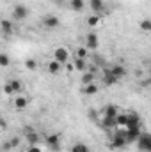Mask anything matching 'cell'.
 Returning <instances> with one entry per match:
<instances>
[{"label":"cell","instance_id":"obj_1","mask_svg":"<svg viewBox=\"0 0 151 152\" xmlns=\"http://www.w3.org/2000/svg\"><path fill=\"white\" fill-rule=\"evenodd\" d=\"M52 60H55L61 66H64V64L71 62V53H70V50L66 46H57L53 50V53H52Z\"/></svg>","mask_w":151,"mask_h":152},{"label":"cell","instance_id":"obj_2","mask_svg":"<svg viewBox=\"0 0 151 152\" xmlns=\"http://www.w3.org/2000/svg\"><path fill=\"white\" fill-rule=\"evenodd\" d=\"M126 129H117L112 136V142H110V149H124L128 145V140H126V134H124Z\"/></svg>","mask_w":151,"mask_h":152},{"label":"cell","instance_id":"obj_3","mask_svg":"<svg viewBox=\"0 0 151 152\" xmlns=\"http://www.w3.org/2000/svg\"><path fill=\"white\" fill-rule=\"evenodd\" d=\"M44 143H46L48 151H52V152H61V149H62V145H61V134H57V133L48 134L44 138Z\"/></svg>","mask_w":151,"mask_h":152},{"label":"cell","instance_id":"obj_4","mask_svg":"<svg viewBox=\"0 0 151 152\" xmlns=\"http://www.w3.org/2000/svg\"><path fill=\"white\" fill-rule=\"evenodd\" d=\"M29 14H30V11H29V7L23 5V4H16L14 9H13V20H14V21H23V20L29 18Z\"/></svg>","mask_w":151,"mask_h":152},{"label":"cell","instance_id":"obj_5","mask_svg":"<svg viewBox=\"0 0 151 152\" xmlns=\"http://www.w3.org/2000/svg\"><path fill=\"white\" fill-rule=\"evenodd\" d=\"M135 142H137V147H139L141 152H151V134L150 133H144L142 131Z\"/></svg>","mask_w":151,"mask_h":152},{"label":"cell","instance_id":"obj_6","mask_svg":"<svg viewBox=\"0 0 151 152\" xmlns=\"http://www.w3.org/2000/svg\"><path fill=\"white\" fill-rule=\"evenodd\" d=\"M43 25H44L46 28H57V27L61 25V20H59V16H55V14H46V16L43 18Z\"/></svg>","mask_w":151,"mask_h":152},{"label":"cell","instance_id":"obj_7","mask_svg":"<svg viewBox=\"0 0 151 152\" xmlns=\"http://www.w3.org/2000/svg\"><path fill=\"white\" fill-rule=\"evenodd\" d=\"M98 46H100L98 34H94V32H89V34L85 36V48H87V50H96Z\"/></svg>","mask_w":151,"mask_h":152},{"label":"cell","instance_id":"obj_8","mask_svg":"<svg viewBox=\"0 0 151 152\" xmlns=\"http://www.w3.org/2000/svg\"><path fill=\"white\" fill-rule=\"evenodd\" d=\"M109 73L114 76V78H117V80H123L124 76L128 75V71H126V67H123L121 64H115V66H110L109 67Z\"/></svg>","mask_w":151,"mask_h":152},{"label":"cell","instance_id":"obj_9","mask_svg":"<svg viewBox=\"0 0 151 152\" xmlns=\"http://www.w3.org/2000/svg\"><path fill=\"white\" fill-rule=\"evenodd\" d=\"M141 133H142V127H126L124 134H126L128 143H133V142L139 138V134H141Z\"/></svg>","mask_w":151,"mask_h":152},{"label":"cell","instance_id":"obj_10","mask_svg":"<svg viewBox=\"0 0 151 152\" xmlns=\"http://www.w3.org/2000/svg\"><path fill=\"white\" fill-rule=\"evenodd\" d=\"M25 140H27L29 145H39L41 136H39L38 131H34V129H27V133H25Z\"/></svg>","mask_w":151,"mask_h":152},{"label":"cell","instance_id":"obj_11","mask_svg":"<svg viewBox=\"0 0 151 152\" xmlns=\"http://www.w3.org/2000/svg\"><path fill=\"white\" fill-rule=\"evenodd\" d=\"M0 30L4 36H11L14 32V25H13V20H0Z\"/></svg>","mask_w":151,"mask_h":152},{"label":"cell","instance_id":"obj_12","mask_svg":"<svg viewBox=\"0 0 151 152\" xmlns=\"http://www.w3.org/2000/svg\"><path fill=\"white\" fill-rule=\"evenodd\" d=\"M98 90H100V87L96 85V81H94V83L82 85V94H84V96H96V94H98Z\"/></svg>","mask_w":151,"mask_h":152},{"label":"cell","instance_id":"obj_13","mask_svg":"<svg viewBox=\"0 0 151 152\" xmlns=\"http://www.w3.org/2000/svg\"><path fill=\"white\" fill-rule=\"evenodd\" d=\"M27 106H29V97L23 96V94H20V96L14 99V108H16V110H25Z\"/></svg>","mask_w":151,"mask_h":152},{"label":"cell","instance_id":"obj_14","mask_svg":"<svg viewBox=\"0 0 151 152\" xmlns=\"http://www.w3.org/2000/svg\"><path fill=\"white\" fill-rule=\"evenodd\" d=\"M89 7L93 9L94 14H100L105 9V0H89Z\"/></svg>","mask_w":151,"mask_h":152},{"label":"cell","instance_id":"obj_15","mask_svg":"<svg viewBox=\"0 0 151 152\" xmlns=\"http://www.w3.org/2000/svg\"><path fill=\"white\" fill-rule=\"evenodd\" d=\"M117 113H119V110H117L115 104H107L103 108V117H107V118H115Z\"/></svg>","mask_w":151,"mask_h":152},{"label":"cell","instance_id":"obj_16","mask_svg":"<svg viewBox=\"0 0 151 152\" xmlns=\"http://www.w3.org/2000/svg\"><path fill=\"white\" fill-rule=\"evenodd\" d=\"M126 127H142V126H141V117L137 113H128Z\"/></svg>","mask_w":151,"mask_h":152},{"label":"cell","instance_id":"obj_17","mask_svg":"<svg viewBox=\"0 0 151 152\" xmlns=\"http://www.w3.org/2000/svg\"><path fill=\"white\" fill-rule=\"evenodd\" d=\"M115 127L117 129H126V122H128V113H117L115 117Z\"/></svg>","mask_w":151,"mask_h":152},{"label":"cell","instance_id":"obj_18","mask_svg":"<svg viewBox=\"0 0 151 152\" xmlns=\"http://www.w3.org/2000/svg\"><path fill=\"white\" fill-rule=\"evenodd\" d=\"M7 83H9V87H11L13 94H21V90L25 88V87H23V83H21L20 80H9Z\"/></svg>","mask_w":151,"mask_h":152},{"label":"cell","instance_id":"obj_19","mask_svg":"<svg viewBox=\"0 0 151 152\" xmlns=\"http://www.w3.org/2000/svg\"><path fill=\"white\" fill-rule=\"evenodd\" d=\"M80 81H82V85H87V83H94L96 81V76L93 71H84L82 76H80Z\"/></svg>","mask_w":151,"mask_h":152},{"label":"cell","instance_id":"obj_20","mask_svg":"<svg viewBox=\"0 0 151 152\" xmlns=\"http://www.w3.org/2000/svg\"><path fill=\"white\" fill-rule=\"evenodd\" d=\"M46 69H48L50 75H59V73L62 71V66H61L59 62H55V60H50L48 66H46Z\"/></svg>","mask_w":151,"mask_h":152},{"label":"cell","instance_id":"obj_21","mask_svg":"<svg viewBox=\"0 0 151 152\" xmlns=\"http://www.w3.org/2000/svg\"><path fill=\"white\" fill-rule=\"evenodd\" d=\"M73 67H75V71H78V73L87 71V60L85 58H75L73 60Z\"/></svg>","mask_w":151,"mask_h":152},{"label":"cell","instance_id":"obj_22","mask_svg":"<svg viewBox=\"0 0 151 152\" xmlns=\"http://www.w3.org/2000/svg\"><path fill=\"white\" fill-rule=\"evenodd\" d=\"M70 7H71V11H75V12H82V11L85 9V2H84V0H70Z\"/></svg>","mask_w":151,"mask_h":152},{"label":"cell","instance_id":"obj_23","mask_svg":"<svg viewBox=\"0 0 151 152\" xmlns=\"http://www.w3.org/2000/svg\"><path fill=\"white\" fill-rule=\"evenodd\" d=\"M119 80L117 78H114L110 73H109V69L105 71V75H103V85H107V87H112V85H115Z\"/></svg>","mask_w":151,"mask_h":152},{"label":"cell","instance_id":"obj_24","mask_svg":"<svg viewBox=\"0 0 151 152\" xmlns=\"http://www.w3.org/2000/svg\"><path fill=\"white\" fill-rule=\"evenodd\" d=\"M100 23H101V16H100V14H93V16L87 18V25H89L91 28H96Z\"/></svg>","mask_w":151,"mask_h":152},{"label":"cell","instance_id":"obj_25","mask_svg":"<svg viewBox=\"0 0 151 152\" xmlns=\"http://www.w3.org/2000/svg\"><path fill=\"white\" fill-rule=\"evenodd\" d=\"M71 152H91V149H89L85 143L78 142V143H73V145H71Z\"/></svg>","mask_w":151,"mask_h":152},{"label":"cell","instance_id":"obj_26","mask_svg":"<svg viewBox=\"0 0 151 152\" xmlns=\"http://www.w3.org/2000/svg\"><path fill=\"white\" fill-rule=\"evenodd\" d=\"M25 67H27L29 71H36V69L39 67V62L36 60V58H32V57H30V58H27V60H25Z\"/></svg>","mask_w":151,"mask_h":152},{"label":"cell","instance_id":"obj_27","mask_svg":"<svg viewBox=\"0 0 151 152\" xmlns=\"http://www.w3.org/2000/svg\"><path fill=\"white\" fill-rule=\"evenodd\" d=\"M9 66H11V57L0 51V67H9Z\"/></svg>","mask_w":151,"mask_h":152},{"label":"cell","instance_id":"obj_28","mask_svg":"<svg viewBox=\"0 0 151 152\" xmlns=\"http://www.w3.org/2000/svg\"><path fill=\"white\" fill-rule=\"evenodd\" d=\"M141 30H142V32H151V20L144 18V20L141 21Z\"/></svg>","mask_w":151,"mask_h":152},{"label":"cell","instance_id":"obj_29","mask_svg":"<svg viewBox=\"0 0 151 152\" xmlns=\"http://www.w3.org/2000/svg\"><path fill=\"white\" fill-rule=\"evenodd\" d=\"M75 55H76V58H87V48L85 46L84 48H76Z\"/></svg>","mask_w":151,"mask_h":152},{"label":"cell","instance_id":"obj_30","mask_svg":"<svg viewBox=\"0 0 151 152\" xmlns=\"http://www.w3.org/2000/svg\"><path fill=\"white\" fill-rule=\"evenodd\" d=\"M9 143H11V149H16V147H20L21 138H20V136H13V138L9 140Z\"/></svg>","mask_w":151,"mask_h":152},{"label":"cell","instance_id":"obj_31","mask_svg":"<svg viewBox=\"0 0 151 152\" xmlns=\"http://www.w3.org/2000/svg\"><path fill=\"white\" fill-rule=\"evenodd\" d=\"M0 149H2L4 152H7V151H13V149H11V143H9V140H7V142H4V143L0 145Z\"/></svg>","mask_w":151,"mask_h":152},{"label":"cell","instance_id":"obj_32","mask_svg":"<svg viewBox=\"0 0 151 152\" xmlns=\"http://www.w3.org/2000/svg\"><path fill=\"white\" fill-rule=\"evenodd\" d=\"M27 152H41V147L39 145H29L27 147Z\"/></svg>","mask_w":151,"mask_h":152},{"label":"cell","instance_id":"obj_33","mask_svg":"<svg viewBox=\"0 0 151 152\" xmlns=\"http://www.w3.org/2000/svg\"><path fill=\"white\" fill-rule=\"evenodd\" d=\"M4 94H5V96H13V90H11L9 83H5V85H4Z\"/></svg>","mask_w":151,"mask_h":152},{"label":"cell","instance_id":"obj_34","mask_svg":"<svg viewBox=\"0 0 151 152\" xmlns=\"http://www.w3.org/2000/svg\"><path fill=\"white\" fill-rule=\"evenodd\" d=\"M89 117H91V120H98V118H96V117H98V113H96V112H93V110L89 112Z\"/></svg>","mask_w":151,"mask_h":152},{"label":"cell","instance_id":"obj_35","mask_svg":"<svg viewBox=\"0 0 151 152\" xmlns=\"http://www.w3.org/2000/svg\"><path fill=\"white\" fill-rule=\"evenodd\" d=\"M0 129H5V122H4L2 118H0Z\"/></svg>","mask_w":151,"mask_h":152},{"label":"cell","instance_id":"obj_36","mask_svg":"<svg viewBox=\"0 0 151 152\" xmlns=\"http://www.w3.org/2000/svg\"><path fill=\"white\" fill-rule=\"evenodd\" d=\"M0 152H4V151H2V149H0Z\"/></svg>","mask_w":151,"mask_h":152}]
</instances>
